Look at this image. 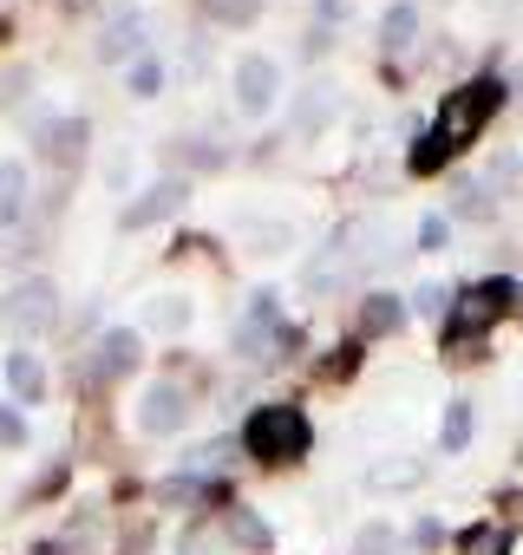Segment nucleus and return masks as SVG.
I'll return each mask as SVG.
<instances>
[{
    "instance_id": "f257e3e1",
    "label": "nucleus",
    "mask_w": 523,
    "mask_h": 555,
    "mask_svg": "<svg viewBox=\"0 0 523 555\" xmlns=\"http://www.w3.org/2000/svg\"><path fill=\"white\" fill-rule=\"evenodd\" d=\"M503 105H510V79H503V73H471V79H458V86L438 99L432 125L406 144V177H419V183L445 177L458 157L477 151V138L490 131V118H497Z\"/></svg>"
},
{
    "instance_id": "f03ea898",
    "label": "nucleus",
    "mask_w": 523,
    "mask_h": 555,
    "mask_svg": "<svg viewBox=\"0 0 523 555\" xmlns=\"http://www.w3.org/2000/svg\"><path fill=\"white\" fill-rule=\"evenodd\" d=\"M516 295H523V282H510V274H484V282L451 288V308L438 321V353L451 366H477L490 353V327L503 314H516Z\"/></svg>"
},
{
    "instance_id": "7ed1b4c3",
    "label": "nucleus",
    "mask_w": 523,
    "mask_h": 555,
    "mask_svg": "<svg viewBox=\"0 0 523 555\" xmlns=\"http://www.w3.org/2000/svg\"><path fill=\"white\" fill-rule=\"evenodd\" d=\"M235 444H242V457L255 470H289V464H302L315 451V418H308L302 399H262V405L242 412Z\"/></svg>"
},
{
    "instance_id": "20e7f679",
    "label": "nucleus",
    "mask_w": 523,
    "mask_h": 555,
    "mask_svg": "<svg viewBox=\"0 0 523 555\" xmlns=\"http://www.w3.org/2000/svg\"><path fill=\"white\" fill-rule=\"evenodd\" d=\"M302 347H308V334H302V321L282 314V295L276 288H255L248 308H242V321H235V360L242 366H289Z\"/></svg>"
},
{
    "instance_id": "39448f33",
    "label": "nucleus",
    "mask_w": 523,
    "mask_h": 555,
    "mask_svg": "<svg viewBox=\"0 0 523 555\" xmlns=\"http://www.w3.org/2000/svg\"><path fill=\"white\" fill-rule=\"evenodd\" d=\"M60 314H66V301H60V288L47 282V274H21V282L0 295V334H8L14 347L47 340L60 327Z\"/></svg>"
},
{
    "instance_id": "423d86ee",
    "label": "nucleus",
    "mask_w": 523,
    "mask_h": 555,
    "mask_svg": "<svg viewBox=\"0 0 523 555\" xmlns=\"http://www.w3.org/2000/svg\"><path fill=\"white\" fill-rule=\"evenodd\" d=\"M144 366V334L138 327H99V340L79 353V392H112L118 379H131Z\"/></svg>"
},
{
    "instance_id": "0eeeda50",
    "label": "nucleus",
    "mask_w": 523,
    "mask_h": 555,
    "mask_svg": "<svg viewBox=\"0 0 523 555\" xmlns=\"http://www.w3.org/2000/svg\"><path fill=\"white\" fill-rule=\"evenodd\" d=\"M190 418H196V392H190L177 373L151 379V386L138 392V405H131L138 438H177V431H190Z\"/></svg>"
},
{
    "instance_id": "6e6552de",
    "label": "nucleus",
    "mask_w": 523,
    "mask_h": 555,
    "mask_svg": "<svg viewBox=\"0 0 523 555\" xmlns=\"http://www.w3.org/2000/svg\"><path fill=\"white\" fill-rule=\"evenodd\" d=\"M86 151H92V118H79V112H40L34 118V157L53 164L60 177H73L86 164Z\"/></svg>"
},
{
    "instance_id": "1a4fd4ad",
    "label": "nucleus",
    "mask_w": 523,
    "mask_h": 555,
    "mask_svg": "<svg viewBox=\"0 0 523 555\" xmlns=\"http://www.w3.org/2000/svg\"><path fill=\"white\" fill-rule=\"evenodd\" d=\"M229 86H235V112H242V118H269L276 99H282V60H269V53H242L235 73H229Z\"/></svg>"
},
{
    "instance_id": "9d476101",
    "label": "nucleus",
    "mask_w": 523,
    "mask_h": 555,
    "mask_svg": "<svg viewBox=\"0 0 523 555\" xmlns=\"http://www.w3.org/2000/svg\"><path fill=\"white\" fill-rule=\"evenodd\" d=\"M341 112H347V92H341L334 79L302 86L295 105H289V144H315V138H328V125H334Z\"/></svg>"
},
{
    "instance_id": "9b49d317",
    "label": "nucleus",
    "mask_w": 523,
    "mask_h": 555,
    "mask_svg": "<svg viewBox=\"0 0 523 555\" xmlns=\"http://www.w3.org/2000/svg\"><path fill=\"white\" fill-rule=\"evenodd\" d=\"M190 196H196V183L164 170V177H157L144 196H131V203L118 209V229L131 235V229H151V222H170V216H183V209H190Z\"/></svg>"
},
{
    "instance_id": "f8f14e48",
    "label": "nucleus",
    "mask_w": 523,
    "mask_h": 555,
    "mask_svg": "<svg viewBox=\"0 0 523 555\" xmlns=\"http://www.w3.org/2000/svg\"><path fill=\"white\" fill-rule=\"evenodd\" d=\"M406 321H412V301H399L393 288H373V295L354 301V340H360V347L406 334Z\"/></svg>"
},
{
    "instance_id": "ddd939ff",
    "label": "nucleus",
    "mask_w": 523,
    "mask_h": 555,
    "mask_svg": "<svg viewBox=\"0 0 523 555\" xmlns=\"http://www.w3.org/2000/svg\"><path fill=\"white\" fill-rule=\"evenodd\" d=\"M151 27H144V14L138 8H118L105 27H99V40H92V60H105V66H131L138 53H151V40H144Z\"/></svg>"
},
{
    "instance_id": "4468645a",
    "label": "nucleus",
    "mask_w": 523,
    "mask_h": 555,
    "mask_svg": "<svg viewBox=\"0 0 523 555\" xmlns=\"http://www.w3.org/2000/svg\"><path fill=\"white\" fill-rule=\"evenodd\" d=\"M419 27H425V14H419V0H386L380 8V53L386 60H399V53H412L419 47Z\"/></svg>"
},
{
    "instance_id": "2eb2a0df",
    "label": "nucleus",
    "mask_w": 523,
    "mask_h": 555,
    "mask_svg": "<svg viewBox=\"0 0 523 555\" xmlns=\"http://www.w3.org/2000/svg\"><path fill=\"white\" fill-rule=\"evenodd\" d=\"M0 373H8V392H14L21 412H27V405H47V360H40L34 347H14L8 360H0Z\"/></svg>"
},
{
    "instance_id": "dca6fc26",
    "label": "nucleus",
    "mask_w": 523,
    "mask_h": 555,
    "mask_svg": "<svg viewBox=\"0 0 523 555\" xmlns=\"http://www.w3.org/2000/svg\"><path fill=\"white\" fill-rule=\"evenodd\" d=\"M425 477H432L425 457H373V464H367V490H380V496H393V490H419Z\"/></svg>"
},
{
    "instance_id": "f3484780",
    "label": "nucleus",
    "mask_w": 523,
    "mask_h": 555,
    "mask_svg": "<svg viewBox=\"0 0 523 555\" xmlns=\"http://www.w3.org/2000/svg\"><path fill=\"white\" fill-rule=\"evenodd\" d=\"M196 170H229V151L216 138H170V177H196Z\"/></svg>"
},
{
    "instance_id": "a211bd4d",
    "label": "nucleus",
    "mask_w": 523,
    "mask_h": 555,
    "mask_svg": "<svg viewBox=\"0 0 523 555\" xmlns=\"http://www.w3.org/2000/svg\"><path fill=\"white\" fill-rule=\"evenodd\" d=\"M451 222H497V196L484 177H451Z\"/></svg>"
},
{
    "instance_id": "6ab92c4d",
    "label": "nucleus",
    "mask_w": 523,
    "mask_h": 555,
    "mask_svg": "<svg viewBox=\"0 0 523 555\" xmlns=\"http://www.w3.org/2000/svg\"><path fill=\"white\" fill-rule=\"evenodd\" d=\"M471 438H477V405H471V399H451V405L438 412V451H445V457H464Z\"/></svg>"
},
{
    "instance_id": "aec40b11",
    "label": "nucleus",
    "mask_w": 523,
    "mask_h": 555,
    "mask_svg": "<svg viewBox=\"0 0 523 555\" xmlns=\"http://www.w3.org/2000/svg\"><path fill=\"white\" fill-rule=\"evenodd\" d=\"M451 555H510V529L497 516H477L451 535Z\"/></svg>"
},
{
    "instance_id": "412c9836",
    "label": "nucleus",
    "mask_w": 523,
    "mask_h": 555,
    "mask_svg": "<svg viewBox=\"0 0 523 555\" xmlns=\"http://www.w3.org/2000/svg\"><path fill=\"white\" fill-rule=\"evenodd\" d=\"M229 542L248 548V555H276V529L262 522V509H248V503H229Z\"/></svg>"
},
{
    "instance_id": "4be33fe9",
    "label": "nucleus",
    "mask_w": 523,
    "mask_h": 555,
    "mask_svg": "<svg viewBox=\"0 0 523 555\" xmlns=\"http://www.w3.org/2000/svg\"><path fill=\"white\" fill-rule=\"evenodd\" d=\"M27 196H34V177L21 157H0V222H27Z\"/></svg>"
},
{
    "instance_id": "5701e85b",
    "label": "nucleus",
    "mask_w": 523,
    "mask_h": 555,
    "mask_svg": "<svg viewBox=\"0 0 523 555\" xmlns=\"http://www.w3.org/2000/svg\"><path fill=\"white\" fill-rule=\"evenodd\" d=\"M360 366H367V347L347 334L341 347H328V360H315V379L321 386H347V379H360Z\"/></svg>"
},
{
    "instance_id": "b1692460",
    "label": "nucleus",
    "mask_w": 523,
    "mask_h": 555,
    "mask_svg": "<svg viewBox=\"0 0 523 555\" xmlns=\"http://www.w3.org/2000/svg\"><path fill=\"white\" fill-rule=\"evenodd\" d=\"M144 327H157V334H183V327H190V301H183V295H151L138 334H144Z\"/></svg>"
},
{
    "instance_id": "393cba45",
    "label": "nucleus",
    "mask_w": 523,
    "mask_h": 555,
    "mask_svg": "<svg viewBox=\"0 0 523 555\" xmlns=\"http://www.w3.org/2000/svg\"><path fill=\"white\" fill-rule=\"evenodd\" d=\"M125 92H131V99H157V92H164V60H157V53H138V60L125 66Z\"/></svg>"
},
{
    "instance_id": "a878e982",
    "label": "nucleus",
    "mask_w": 523,
    "mask_h": 555,
    "mask_svg": "<svg viewBox=\"0 0 523 555\" xmlns=\"http://www.w3.org/2000/svg\"><path fill=\"white\" fill-rule=\"evenodd\" d=\"M354 555H399V529L393 522H367L354 535Z\"/></svg>"
},
{
    "instance_id": "bb28decb",
    "label": "nucleus",
    "mask_w": 523,
    "mask_h": 555,
    "mask_svg": "<svg viewBox=\"0 0 523 555\" xmlns=\"http://www.w3.org/2000/svg\"><path fill=\"white\" fill-rule=\"evenodd\" d=\"M216 27H248L255 14H262V0H209V8H203Z\"/></svg>"
},
{
    "instance_id": "cd10ccee",
    "label": "nucleus",
    "mask_w": 523,
    "mask_h": 555,
    "mask_svg": "<svg viewBox=\"0 0 523 555\" xmlns=\"http://www.w3.org/2000/svg\"><path fill=\"white\" fill-rule=\"evenodd\" d=\"M27 438H34L27 412L21 405H0V451H27Z\"/></svg>"
},
{
    "instance_id": "c85d7f7f",
    "label": "nucleus",
    "mask_w": 523,
    "mask_h": 555,
    "mask_svg": "<svg viewBox=\"0 0 523 555\" xmlns=\"http://www.w3.org/2000/svg\"><path fill=\"white\" fill-rule=\"evenodd\" d=\"M66 470H73V464H66V457H53V464H47L34 483H27V503H47V496H60V490H66Z\"/></svg>"
},
{
    "instance_id": "c756f323",
    "label": "nucleus",
    "mask_w": 523,
    "mask_h": 555,
    "mask_svg": "<svg viewBox=\"0 0 523 555\" xmlns=\"http://www.w3.org/2000/svg\"><path fill=\"white\" fill-rule=\"evenodd\" d=\"M406 542H412V555H438V548H445V542H451V535H445V522H438V516H419V522H412V535H406Z\"/></svg>"
},
{
    "instance_id": "7c9ffc66",
    "label": "nucleus",
    "mask_w": 523,
    "mask_h": 555,
    "mask_svg": "<svg viewBox=\"0 0 523 555\" xmlns=\"http://www.w3.org/2000/svg\"><path fill=\"white\" fill-rule=\"evenodd\" d=\"M412 242H419V248H425V255H438V248H445V242H451V216H445V209H432V216H425V222H419V235H412Z\"/></svg>"
},
{
    "instance_id": "2f4dec72",
    "label": "nucleus",
    "mask_w": 523,
    "mask_h": 555,
    "mask_svg": "<svg viewBox=\"0 0 523 555\" xmlns=\"http://www.w3.org/2000/svg\"><path fill=\"white\" fill-rule=\"evenodd\" d=\"M412 308H419V314H432V321H445V308H451V288H438V282H425V288L412 295Z\"/></svg>"
},
{
    "instance_id": "473e14b6",
    "label": "nucleus",
    "mask_w": 523,
    "mask_h": 555,
    "mask_svg": "<svg viewBox=\"0 0 523 555\" xmlns=\"http://www.w3.org/2000/svg\"><path fill=\"white\" fill-rule=\"evenodd\" d=\"M328 53H334V27H321V21H315V27L302 34V60H328Z\"/></svg>"
},
{
    "instance_id": "72a5a7b5",
    "label": "nucleus",
    "mask_w": 523,
    "mask_h": 555,
    "mask_svg": "<svg viewBox=\"0 0 523 555\" xmlns=\"http://www.w3.org/2000/svg\"><path fill=\"white\" fill-rule=\"evenodd\" d=\"M347 8H354V0H321V27H334V21H341Z\"/></svg>"
},
{
    "instance_id": "f704fd0d",
    "label": "nucleus",
    "mask_w": 523,
    "mask_h": 555,
    "mask_svg": "<svg viewBox=\"0 0 523 555\" xmlns=\"http://www.w3.org/2000/svg\"><path fill=\"white\" fill-rule=\"evenodd\" d=\"M60 8H66V14H86V8H92V0H60Z\"/></svg>"
},
{
    "instance_id": "c9c22d12",
    "label": "nucleus",
    "mask_w": 523,
    "mask_h": 555,
    "mask_svg": "<svg viewBox=\"0 0 523 555\" xmlns=\"http://www.w3.org/2000/svg\"><path fill=\"white\" fill-rule=\"evenodd\" d=\"M490 8H497V14H516V8H523V0H490Z\"/></svg>"
}]
</instances>
